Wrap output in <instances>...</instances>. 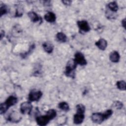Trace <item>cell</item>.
<instances>
[{"instance_id": "obj_1", "label": "cell", "mask_w": 126, "mask_h": 126, "mask_svg": "<svg viewBox=\"0 0 126 126\" xmlns=\"http://www.w3.org/2000/svg\"><path fill=\"white\" fill-rule=\"evenodd\" d=\"M18 101L17 98L14 95H10L6 99L4 102L0 105V114H4L7 110L12 106L14 105Z\"/></svg>"}, {"instance_id": "obj_2", "label": "cell", "mask_w": 126, "mask_h": 126, "mask_svg": "<svg viewBox=\"0 0 126 126\" xmlns=\"http://www.w3.org/2000/svg\"><path fill=\"white\" fill-rule=\"evenodd\" d=\"M77 63L74 59H70L67 63L64 73L67 77L74 78H75V70L77 66Z\"/></svg>"}, {"instance_id": "obj_3", "label": "cell", "mask_w": 126, "mask_h": 126, "mask_svg": "<svg viewBox=\"0 0 126 126\" xmlns=\"http://www.w3.org/2000/svg\"><path fill=\"white\" fill-rule=\"evenodd\" d=\"M32 109V105L30 101H25L20 105V110L22 114L30 115Z\"/></svg>"}, {"instance_id": "obj_4", "label": "cell", "mask_w": 126, "mask_h": 126, "mask_svg": "<svg viewBox=\"0 0 126 126\" xmlns=\"http://www.w3.org/2000/svg\"><path fill=\"white\" fill-rule=\"evenodd\" d=\"M42 96V93L40 91L32 90L29 94L28 99L30 101H38Z\"/></svg>"}, {"instance_id": "obj_5", "label": "cell", "mask_w": 126, "mask_h": 126, "mask_svg": "<svg viewBox=\"0 0 126 126\" xmlns=\"http://www.w3.org/2000/svg\"><path fill=\"white\" fill-rule=\"evenodd\" d=\"M35 120L38 125L40 126H45L49 122L52 120L46 114L44 116H39L36 117Z\"/></svg>"}, {"instance_id": "obj_6", "label": "cell", "mask_w": 126, "mask_h": 126, "mask_svg": "<svg viewBox=\"0 0 126 126\" xmlns=\"http://www.w3.org/2000/svg\"><path fill=\"white\" fill-rule=\"evenodd\" d=\"M75 58L74 59L75 62L77 63V64H79L80 65H85L87 63V62L83 55V54L80 52H77L74 55Z\"/></svg>"}, {"instance_id": "obj_7", "label": "cell", "mask_w": 126, "mask_h": 126, "mask_svg": "<svg viewBox=\"0 0 126 126\" xmlns=\"http://www.w3.org/2000/svg\"><path fill=\"white\" fill-rule=\"evenodd\" d=\"M91 120L94 123L100 124L102 123L104 120L103 113H94L91 116Z\"/></svg>"}, {"instance_id": "obj_8", "label": "cell", "mask_w": 126, "mask_h": 126, "mask_svg": "<svg viewBox=\"0 0 126 126\" xmlns=\"http://www.w3.org/2000/svg\"><path fill=\"white\" fill-rule=\"evenodd\" d=\"M78 27H79L80 31L83 32H89L91 28L88 23V22L86 20H81L78 21L77 22Z\"/></svg>"}, {"instance_id": "obj_9", "label": "cell", "mask_w": 126, "mask_h": 126, "mask_svg": "<svg viewBox=\"0 0 126 126\" xmlns=\"http://www.w3.org/2000/svg\"><path fill=\"white\" fill-rule=\"evenodd\" d=\"M21 117L15 111L12 112L8 116L7 120L11 123H19L21 120Z\"/></svg>"}, {"instance_id": "obj_10", "label": "cell", "mask_w": 126, "mask_h": 126, "mask_svg": "<svg viewBox=\"0 0 126 126\" xmlns=\"http://www.w3.org/2000/svg\"><path fill=\"white\" fill-rule=\"evenodd\" d=\"M85 118L84 114L76 113L73 116V122L76 125H80L82 124Z\"/></svg>"}, {"instance_id": "obj_11", "label": "cell", "mask_w": 126, "mask_h": 126, "mask_svg": "<svg viewBox=\"0 0 126 126\" xmlns=\"http://www.w3.org/2000/svg\"><path fill=\"white\" fill-rule=\"evenodd\" d=\"M95 45L101 50L104 51L107 46V42L104 38H100L95 43Z\"/></svg>"}, {"instance_id": "obj_12", "label": "cell", "mask_w": 126, "mask_h": 126, "mask_svg": "<svg viewBox=\"0 0 126 126\" xmlns=\"http://www.w3.org/2000/svg\"><path fill=\"white\" fill-rule=\"evenodd\" d=\"M120 58V56L118 52L116 51H113L109 55L110 60L114 63H117L119 62Z\"/></svg>"}, {"instance_id": "obj_13", "label": "cell", "mask_w": 126, "mask_h": 126, "mask_svg": "<svg viewBox=\"0 0 126 126\" xmlns=\"http://www.w3.org/2000/svg\"><path fill=\"white\" fill-rule=\"evenodd\" d=\"M42 47L44 51L48 54L52 53L54 50V46L52 43L47 41L43 43Z\"/></svg>"}, {"instance_id": "obj_14", "label": "cell", "mask_w": 126, "mask_h": 126, "mask_svg": "<svg viewBox=\"0 0 126 126\" xmlns=\"http://www.w3.org/2000/svg\"><path fill=\"white\" fill-rule=\"evenodd\" d=\"M28 15L30 18L31 20L34 23L41 21L42 20L41 18L34 11H30L29 12H28Z\"/></svg>"}, {"instance_id": "obj_15", "label": "cell", "mask_w": 126, "mask_h": 126, "mask_svg": "<svg viewBox=\"0 0 126 126\" xmlns=\"http://www.w3.org/2000/svg\"><path fill=\"white\" fill-rule=\"evenodd\" d=\"M44 19L49 23H54L56 19V15L52 12H48L44 15Z\"/></svg>"}, {"instance_id": "obj_16", "label": "cell", "mask_w": 126, "mask_h": 126, "mask_svg": "<svg viewBox=\"0 0 126 126\" xmlns=\"http://www.w3.org/2000/svg\"><path fill=\"white\" fill-rule=\"evenodd\" d=\"M56 38L58 42L64 43L67 41V37L66 35L62 32H59L56 35Z\"/></svg>"}, {"instance_id": "obj_17", "label": "cell", "mask_w": 126, "mask_h": 126, "mask_svg": "<svg viewBox=\"0 0 126 126\" xmlns=\"http://www.w3.org/2000/svg\"><path fill=\"white\" fill-rule=\"evenodd\" d=\"M107 7L109 9L110 11L113 12H117V11L118 10V5L116 1H112L109 2L107 5Z\"/></svg>"}, {"instance_id": "obj_18", "label": "cell", "mask_w": 126, "mask_h": 126, "mask_svg": "<svg viewBox=\"0 0 126 126\" xmlns=\"http://www.w3.org/2000/svg\"><path fill=\"white\" fill-rule=\"evenodd\" d=\"M58 107L60 109H61L63 111H65V112L68 111L70 109L68 104L66 102H65V101H62V102H60L58 104Z\"/></svg>"}, {"instance_id": "obj_19", "label": "cell", "mask_w": 126, "mask_h": 126, "mask_svg": "<svg viewBox=\"0 0 126 126\" xmlns=\"http://www.w3.org/2000/svg\"><path fill=\"white\" fill-rule=\"evenodd\" d=\"M116 86L117 88L121 91H125L126 89V82L123 80L117 81L116 83Z\"/></svg>"}, {"instance_id": "obj_20", "label": "cell", "mask_w": 126, "mask_h": 126, "mask_svg": "<svg viewBox=\"0 0 126 126\" xmlns=\"http://www.w3.org/2000/svg\"><path fill=\"white\" fill-rule=\"evenodd\" d=\"M9 9L8 7L5 5H1L0 7V16H2L3 15H5L7 14L8 12Z\"/></svg>"}, {"instance_id": "obj_21", "label": "cell", "mask_w": 126, "mask_h": 126, "mask_svg": "<svg viewBox=\"0 0 126 126\" xmlns=\"http://www.w3.org/2000/svg\"><path fill=\"white\" fill-rule=\"evenodd\" d=\"M46 114L51 119V120H53L56 117L57 112L55 109H51L48 110V111L46 113Z\"/></svg>"}, {"instance_id": "obj_22", "label": "cell", "mask_w": 126, "mask_h": 126, "mask_svg": "<svg viewBox=\"0 0 126 126\" xmlns=\"http://www.w3.org/2000/svg\"><path fill=\"white\" fill-rule=\"evenodd\" d=\"M77 113L84 114L85 111V106L82 104H78L76 106Z\"/></svg>"}, {"instance_id": "obj_23", "label": "cell", "mask_w": 126, "mask_h": 126, "mask_svg": "<svg viewBox=\"0 0 126 126\" xmlns=\"http://www.w3.org/2000/svg\"><path fill=\"white\" fill-rule=\"evenodd\" d=\"M35 48V45L34 44L31 45L29 48V49L28 50V52L25 53H23V54H21V56L22 57V58H26L29 54H30L32 52L33 50V49H34Z\"/></svg>"}, {"instance_id": "obj_24", "label": "cell", "mask_w": 126, "mask_h": 126, "mask_svg": "<svg viewBox=\"0 0 126 126\" xmlns=\"http://www.w3.org/2000/svg\"><path fill=\"white\" fill-rule=\"evenodd\" d=\"M113 112L112 109H107L104 113H103V115L105 119V120L109 118L112 116Z\"/></svg>"}, {"instance_id": "obj_25", "label": "cell", "mask_w": 126, "mask_h": 126, "mask_svg": "<svg viewBox=\"0 0 126 126\" xmlns=\"http://www.w3.org/2000/svg\"><path fill=\"white\" fill-rule=\"evenodd\" d=\"M23 13V10L22 8L21 7H18L16 8V10L15 12V17H21L22 16Z\"/></svg>"}, {"instance_id": "obj_26", "label": "cell", "mask_w": 126, "mask_h": 126, "mask_svg": "<svg viewBox=\"0 0 126 126\" xmlns=\"http://www.w3.org/2000/svg\"><path fill=\"white\" fill-rule=\"evenodd\" d=\"M113 106L117 109H121L123 107V104L120 101H116L114 102Z\"/></svg>"}, {"instance_id": "obj_27", "label": "cell", "mask_w": 126, "mask_h": 126, "mask_svg": "<svg viewBox=\"0 0 126 126\" xmlns=\"http://www.w3.org/2000/svg\"><path fill=\"white\" fill-rule=\"evenodd\" d=\"M62 2L63 3V4L65 5H69L71 3V0H63Z\"/></svg>"}, {"instance_id": "obj_28", "label": "cell", "mask_w": 126, "mask_h": 126, "mask_svg": "<svg viewBox=\"0 0 126 126\" xmlns=\"http://www.w3.org/2000/svg\"><path fill=\"white\" fill-rule=\"evenodd\" d=\"M122 25L123 27V28L125 29V27H126V26H125V25H126V19L125 18L123 20H122Z\"/></svg>"}, {"instance_id": "obj_29", "label": "cell", "mask_w": 126, "mask_h": 126, "mask_svg": "<svg viewBox=\"0 0 126 126\" xmlns=\"http://www.w3.org/2000/svg\"><path fill=\"white\" fill-rule=\"evenodd\" d=\"M4 36V31H1L0 32V39H2L3 36Z\"/></svg>"}]
</instances>
